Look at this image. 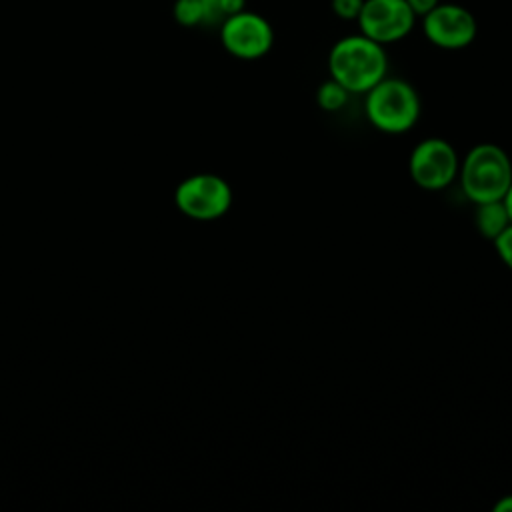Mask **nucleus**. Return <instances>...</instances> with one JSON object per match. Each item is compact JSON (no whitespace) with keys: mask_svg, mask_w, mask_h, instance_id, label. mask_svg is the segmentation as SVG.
I'll return each mask as SVG.
<instances>
[{"mask_svg":"<svg viewBox=\"0 0 512 512\" xmlns=\"http://www.w3.org/2000/svg\"><path fill=\"white\" fill-rule=\"evenodd\" d=\"M328 72L350 94H366L388 72L384 46L364 34L344 36L330 48Z\"/></svg>","mask_w":512,"mask_h":512,"instance_id":"f257e3e1","label":"nucleus"},{"mask_svg":"<svg viewBox=\"0 0 512 512\" xmlns=\"http://www.w3.org/2000/svg\"><path fill=\"white\" fill-rule=\"evenodd\" d=\"M458 178L472 204L502 200L512 184V162L498 144L482 142L460 160Z\"/></svg>","mask_w":512,"mask_h":512,"instance_id":"f03ea898","label":"nucleus"},{"mask_svg":"<svg viewBox=\"0 0 512 512\" xmlns=\"http://www.w3.org/2000/svg\"><path fill=\"white\" fill-rule=\"evenodd\" d=\"M364 110L370 124L384 134H404L420 118V96L402 78L384 76L366 92Z\"/></svg>","mask_w":512,"mask_h":512,"instance_id":"7ed1b4c3","label":"nucleus"},{"mask_svg":"<svg viewBox=\"0 0 512 512\" xmlns=\"http://www.w3.org/2000/svg\"><path fill=\"white\" fill-rule=\"evenodd\" d=\"M178 210L194 220H216L232 206V188L218 174H194L182 180L174 192Z\"/></svg>","mask_w":512,"mask_h":512,"instance_id":"20e7f679","label":"nucleus"},{"mask_svg":"<svg viewBox=\"0 0 512 512\" xmlns=\"http://www.w3.org/2000/svg\"><path fill=\"white\" fill-rule=\"evenodd\" d=\"M460 168L456 148L444 138L420 140L408 158V170L412 180L424 190H442L450 186Z\"/></svg>","mask_w":512,"mask_h":512,"instance_id":"39448f33","label":"nucleus"},{"mask_svg":"<svg viewBox=\"0 0 512 512\" xmlns=\"http://www.w3.org/2000/svg\"><path fill=\"white\" fill-rule=\"evenodd\" d=\"M220 42L234 58L258 60L270 52L274 44V30L264 16L242 10L222 20Z\"/></svg>","mask_w":512,"mask_h":512,"instance_id":"423d86ee","label":"nucleus"},{"mask_svg":"<svg viewBox=\"0 0 512 512\" xmlns=\"http://www.w3.org/2000/svg\"><path fill=\"white\" fill-rule=\"evenodd\" d=\"M416 18L406 0H364L356 22L360 34L386 46L406 38Z\"/></svg>","mask_w":512,"mask_h":512,"instance_id":"0eeeda50","label":"nucleus"},{"mask_svg":"<svg viewBox=\"0 0 512 512\" xmlns=\"http://www.w3.org/2000/svg\"><path fill=\"white\" fill-rule=\"evenodd\" d=\"M422 30L434 46L444 50H460L474 42L478 24L468 8L440 2L426 16H422Z\"/></svg>","mask_w":512,"mask_h":512,"instance_id":"6e6552de","label":"nucleus"},{"mask_svg":"<svg viewBox=\"0 0 512 512\" xmlns=\"http://www.w3.org/2000/svg\"><path fill=\"white\" fill-rule=\"evenodd\" d=\"M174 18L180 26L194 28L222 24L224 14L220 10L218 0H176Z\"/></svg>","mask_w":512,"mask_h":512,"instance_id":"1a4fd4ad","label":"nucleus"},{"mask_svg":"<svg viewBox=\"0 0 512 512\" xmlns=\"http://www.w3.org/2000/svg\"><path fill=\"white\" fill-rule=\"evenodd\" d=\"M474 206H476L474 222L478 232L484 238L494 240L510 224V216L504 206V200H492V202H482Z\"/></svg>","mask_w":512,"mask_h":512,"instance_id":"9d476101","label":"nucleus"},{"mask_svg":"<svg viewBox=\"0 0 512 512\" xmlns=\"http://www.w3.org/2000/svg\"><path fill=\"white\" fill-rule=\"evenodd\" d=\"M348 98H350V92L340 82H336L334 78H328L326 82H322L318 86V92H316V102L326 112L342 110L346 106Z\"/></svg>","mask_w":512,"mask_h":512,"instance_id":"9b49d317","label":"nucleus"},{"mask_svg":"<svg viewBox=\"0 0 512 512\" xmlns=\"http://www.w3.org/2000/svg\"><path fill=\"white\" fill-rule=\"evenodd\" d=\"M492 242L500 260L512 270V222Z\"/></svg>","mask_w":512,"mask_h":512,"instance_id":"f8f14e48","label":"nucleus"},{"mask_svg":"<svg viewBox=\"0 0 512 512\" xmlns=\"http://www.w3.org/2000/svg\"><path fill=\"white\" fill-rule=\"evenodd\" d=\"M364 0H332V12L342 20H356Z\"/></svg>","mask_w":512,"mask_h":512,"instance_id":"ddd939ff","label":"nucleus"},{"mask_svg":"<svg viewBox=\"0 0 512 512\" xmlns=\"http://www.w3.org/2000/svg\"><path fill=\"white\" fill-rule=\"evenodd\" d=\"M408 2V6L412 8V12L416 14V16H426L436 4H440V0H406Z\"/></svg>","mask_w":512,"mask_h":512,"instance_id":"4468645a","label":"nucleus"},{"mask_svg":"<svg viewBox=\"0 0 512 512\" xmlns=\"http://www.w3.org/2000/svg\"><path fill=\"white\" fill-rule=\"evenodd\" d=\"M218 4H220V10H222L224 18L246 10V0H218Z\"/></svg>","mask_w":512,"mask_h":512,"instance_id":"2eb2a0df","label":"nucleus"},{"mask_svg":"<svg viewBox=\"0 0 512 512\" xmlns=\"http://www.w3.org/2000/svg\"><path fill=\"white\" fill-rule=\"evenodd\" d=\"M494 512H512V494L502 496V498L494 504Z\"/></svg>","mask_w":512,"mask_h":512,"instance_id":"dca6fc26","label":"nucleus"},{"mask_svg":"<svg viewBox=\"0 0 512 512\" xmlns=\"http://www.w3.org/2000/svg\"><path fill=\"white\" fill-rule=\"evenodd\" d=\"M502 200H504V206H506L508 216H510V222H512V184H510V188H508V192H506V196H504Z\"/></svg>","mask_w":512,"mask_h":512,"instance_id":"f3484780","label":"nucleus"}]
</instances>
